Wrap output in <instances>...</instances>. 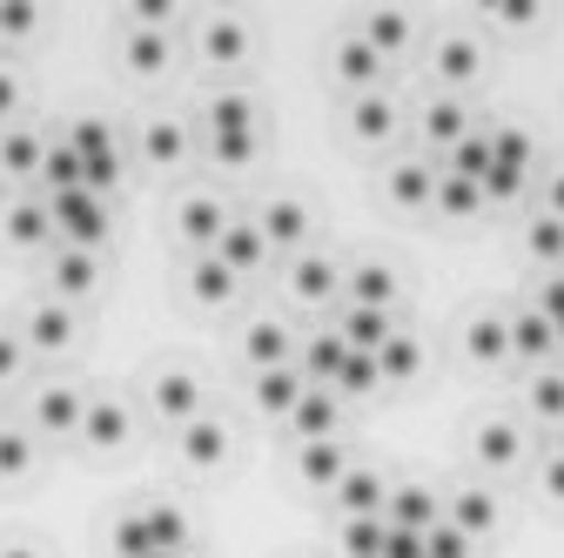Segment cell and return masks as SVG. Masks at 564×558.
Segmentation results:
<instances>
[{"label":"cell","mask_w":564,"mask_h":558,"mask_svg":"<svg viewBox=\"0 0 564 558\" xmlns=\"http://www.w3.org/2000/svg\"><path fill=\"white\" fill-rule=\"evenodd\" d=\"M47 216H54V236L67 249H95L108 236V202L95 189H67V195H47Z\"/></svg>","instance_id":"1"},{"label":"cell","mask_w":564,"mask_h":558,"mask_svg":"<svg viewBox=\"0 0 564 558\" xmlns=\"http://www.w3.org/2000/svg\"><path fill=\"white\" fill-rule=\"evenodd\" d=\"M67 149H75V162H82V189H95V195L121 175V149H115L108 121H75L67 128Z\"/></svg>","instance_id":"2"},{"label":"cell","mask_w":564,"mask_h":558,"mask_svg":"<svg viewBox=\"0 0 564 558\" xmlns=\"http://www.w3.org/2000/svg\"><path fill=\"white\" fill-rule=\"evenodd\" d=\"M531 175V142L518 128H490V162H484V195H518Z\"/></svg>","instance_id":"3"},{"label":"cell","mask_w":564,"mask_h":558,"mask_svg":"<svg viewBox=\"0 0 564 558\" xmlns=\"http://www.w3.org/2000/svg\"><path fill=\"white\" fill-rule=\"evenodd\" d=\"M383 525L403 532V538H423L431 525H444V505L437 492H423V484H390V498H383Z\"/></svg>","instance_id":"4"},{"label":"cell","mask_w":564,"mask_h":558,"mask_svg":"<svg viewBox=\"0 0 564 558\" xmlns=\"http://www.w3.org/2000/svg\"><path fill=\"white\" fill-rule=\"evenodd\" d=\"M149 410L162 417V425H195L202 417V384L188 377V371H155V384H149Z\"/></svg>","instance_id":"5"},{"label":"cell","mask_w":564,"mask_h":558,"mask_svg":"<svg viewBox=\"0 0 564 558\" xmlns=\"http://www.w3.org/2000/svg\"><path fill=\"white\" fill-rule=\"evenodd\" d=\"M290 431H296L303 444L336 438V431H343V397H336L329 384H310V390L296 397V410H290Z\"/></svg>","instance_id":"6"},{"label":"cell","mask_w":564,"mask_h":558,"mask_svg":"<svg viewBox=\"0 0 564 558\" xmlns=\"http://www.w3.org/2000/svg\"><path fill=\"white\" fill-rule=\"evenodd\" d=\"M336 512L343 518H383V498H390V484H383V471H370V464H349V477L336 484Z\"/></svg>","instance_id":"7"},{"label":"cell","mask_w":564,"mask_h":558,"mask_svg":"<svg viewBox=\"0 0 564 558\" xmlns=\"http://www.w3.org/2000/svg\"><path fill=\"white\" fill-rule=\"evenodd\" d=\"M95 276H101V269H95V249H67V243H61V249L47 256V283H54L61 303H82V297L95 290Z\"/></svg>","instance_id":"8"},{"label":"cell","mask_w":564,"mask_h":558,"mask_svg":"<svg viewBox=\"0 0 564 558\" xmlns=\"http://www.w3.org/2000/svg\"><path fill=\"white\" fill-rule=\"evenodd\" d=\"M470 451H477L484 471H518V458H524V431L511 425V417H490V425H477Z\"/></svg>","instance_id":"9"},{"label":"cell","mask_w":564,"mask_h":558,"mask_svg":"<svg viewBox=\"0 0 564 558\" xmlns=\"http://www.w3.org/2000/svg\"><path fill=\"white\" fill-rule=\"evenodd\" d=\"M343 290H349L357 310H390L397 316V269L390 262H357V269L343 276Z\"/></svg>","instance_id":"10"},{"label":"cell","mask_w":564,"mask_h":558,"mask_svg":"<svg viewBox=\"0 0 564 558\" xmlns=\"http://www.w3.org/2000/svg\"><path fill=\"white\" fill-rule=\"evenodd\" d=\"M464 357L470 364H511V316H470L464 323Z\"/></svg>","instance_id":"11"},{"label":"cell","mask_w":564,"mask_h":558,"mask_svg":"<svg viewBox=\"0 0 564 558\" xmlns=\"http://www.w3.org/2000/svg\"><path fill=\"white\" fill-rule=\"evenodd\" d=\"M82 410H88V390H75V384L34 390V425L41 431H82Z\"/></svg>","instance_id":"12"},{"label":"cell","mask_w":564,"mask_h":558,"mask_svg":"<svg viewBox=\"0 0 564 558\" xmlns=\"http://www.w3.org/2000/svg\"><path fill=\"white\" fill-rule=\"evenodd\" d=\"M511 357L551 371V357H557V330H551L538 310H518V316H511Z\"/></svg>","instance_id":"13"},{"label":"cell","mask_w":564,"mask_h":558,"mask_svg":"<svg viewBox=\"0 0 564 558\" xmlns=\"http://www.w3.org/2000/svg\"><path fill=\"white\" fill-rule=\"evenodd\" d=\"M82 438L95 444V451H115V444H128V404L121 397H88V410H82Z\"/></svg>","instance_id":"14"},{"label":"cell","mask_w":564,"mask_h":558,"mask_svg":"<svg viewBox=\"0 0 564 558\" xmlns=\"http://www.w3.org/2000/svg\"><path fill=\"white\" fill-rule=\"evenodd\" d=\"M175 223H182V236H188L195 249H216V243H223V229H229L236 216H229V208H223L216 195H188Z\"/></svg>","instance_id":"15"},{"label":"cell","mask_w":564,"mask_h":558,"mask_svg":"<svg viewBox=\"0 0 564 558\" xmlns=\"http://www.w3.org/2000/svg\"><path fill=\"white\" fill-rule=\"evenodd\" d=\"M336 290H343V269L329 256H296L290 262V297L296 303H329Z\"/></svg>","instance_id":"16"},{"label":"cell","mask_w":564,"mask_h":558,"mask_svg":"<svg viewBox=\"0 0 564 558\" xmlns=\"http://www.w3.org/2000/svg\"><path fill=\"white\" fill-rule=\"evenodd\" d=\"M444 525H457V532H464V538L477 545V538H484L490 525H498V498H490L484 484H464V492H457V498L444 505Z\"/></svg>","instance_id":"17"},{"label":"cell","mask_w":564,"mask_h":558,"mask_svg":"<svg viewBox=\"0 0 564 558\" xmlns=\"http://www.w3.org/2000/svg\"><path fill=\"white\" fill-rule=\"evenodd\" d=\"M208 256H223L236 276H249V269H262V256H269V243H262V229H256V216H236L229 229H223V243L208 249Z\"/></svg>","instance_id":"18"},{"label":"cell","mask_w":564,"mask_h":558,"mask_svg":"<svg viewBox=\"0 0 564 558\" xmlns=\"http://www.w3.org/2000/svg\"><path fill=\"white\" fill-rule=\"evenodd\" d=\"M397 330V316L390 310H357V303H343V316H336V336L349 343V351H364V357H377V343Z\"/></svg>","instance_id":"19"},{"label":"cell","mask_w":564,"mask_h":558,"mask_svg":"<svg viewBox=\"0 0 564 558\" xmlns=\"http://www.w3.org/2000/svg\"><path fill=\"white\" fill-rule=\"evenodd\" d=\"M28 343H34V351H67V343H75V310H67L61 297L34 303L28 310Z\"/></svg>","instance_id":"20"},{"label":"cell","mask_w":564,"mask_h":558,"mask_svg":"<svg viewBox=\"0 0 564 558\" xmlns=\"http://www.w3.org/2000/svg\"><path fill=\"white\" fill-rule=\"evenodd\" d=\"M256 229H262V243H269V249H296V256H303L310 216H303V202H269L262 216H256Z\"/></svg>","instance_id":"21"},{"label":"cell","mask_w":564,"mask_h":558,"mask_svg":"<svg viewBox=\"0 0 564 558\" xmlns=\"http://www.w3.org/2000/svg\"><path fill=\"white\" fill-rule=\"evenodd\" d=\"M41 155H47L41 128H28V121L0 128V169H8V175H41Z\"/></svg>","instance_id":"22"},{"label":"cell","mask_w":564,"mask_h":558,"mask_svg":"<svg viewBox=\"0 0 564 558\" xmlns=\"http://www.w3.org/2000/svg\"><path fill=\"white\" fill-rule=\"evenodd\" d=\"M464 135H470V115H464V101H457V95H437L431 108H423V142H431V149H444V155H451Z\"/></svg>","instance_id":"23"},{"label":"cell","mask_w":564,"mask_h":558,"mask_svg":"<svg viewBox=\"0 0 564 558\" xmlns=\"http://www.w3.org/2000/svg\"><path fill=\"white\" fill-rule=\"evenodd\" d=\"M8 243H21V249H47L54 243V216H47V195H21L14 208H8Z\"/></svg>","instance_id":"24"},{"label":"cell","mask_w":564,"mask_h":558,"mask_svg":"<svg viewBox=\"0 0 564 558\" xmlns=\"http://www.w3.org/2000/svg\"><path fill=\"white\" fill-rule=\"evenodd\" d=\"M182 458H188L195 471H216V464L229 458V431L216 425V417H195V425H182Z\"/></svg>","instance_id":"25"},{"label":"cell","mask_w":564,"mask_h":558,"mask_svg":"<svg viewBox=\"0 0 564 558\" xmlns=\"http://www.w3.org/2000/svg\"><path fill=\"white\" fill-rule=\"evenodd\" d=\"M303 477L316 484V492H336V484L349 477V451H343V438H316V444H303Z\"/></svg>","instance_id":"26"},{"label":"cell","mask_w":564,"mask_h":558,"mask_svg":"<svg viewBox=\"0 0 564 558\" xmlns=\"http://www.w3.org/2000/svg\"><path fill=\"white\" fill-rule=\"evenodd\" d=\"M303 390H310V384H303V371H296V364H282V371H256V404H262L269 417H290Z\"/></svg>","instance_id":"27"},{"label":"cell","mask_w":564,"mask_h":558,"mask_svg":"<svg viewBox=\"0 0 564 558\" xmlns=\"http://www.w3.org/2000/svg\"><path fill=\"white\" fill-rule=\"evenodd\" d=\"M242 351H249L256 371H282V364H296V336L282 330V323H256V330L242 336Z\"/></svg>","instance_id":"28"},{"label":"cell","mask_w":564,"mask_h":558,"mask_svg":"<svg viewBox=\"0 0 564 558\" xmlns=\"http://www.w3.org/2000/svg\"><path fill=\"white\" fill-rule=\"evenodd\" d=\"M141 155H149V162H162V169H175V162L188 155V128H182L175 115L141 121Z\"/></svg>","instance_id":"29"},{"label":"cell","mask_w":564,"mask_h":558,"mask_svg":"<svg viewBox=\"0 0 564 558\" xmlns=\"http://www.w3.org/2000/svg\"><path fill=\"white\" fill-rule=\"evenodd\" d=\"M416 364H423V343H416L410 330H390V336L377 343V377H383V384L416 377Z\"/></svg>","instance_id":"30"},{"label":"cell","mask_w":564,"mask_h":558,"mask_svg":"<svg viewBox=\"0 0 564 558\" xmlns=\"http://www.w3.org/2000/svg\"><path fill=\"white\" fill-rule=\"evenodd\" d=\"M202 135H256V108L249 95H216L202 108Z\"/></svg>","instance_id":"31"},{"label":"cell","mask_w":564,"mask_h":558,"mask_svg":"<svg viewBox=\"0 0 564 558\" xmlns=\"http://www.w3.org/2000/svg\"><path fill=\"white\" fill-rule=\"evenodd\" d=\"M236 283H242V276H236L223 256H202V262L188 269V290H195V303H229V297H236Z\"/></svg>","instance_id":"32"},{"label":"cell","mask_w":564,"mask_h":558,"mask_svg":"<svg viewBox=\"0 0 564 558\" xmlns=\"http://www.w3.org/2000/svg\"><path fill=\"white\" fill-rule=\"evenodd\" d=\"M349 128H357L364 142H390V135H397V101H390V95H357Z\"/></svg>","instance_id":"33"},{"label":"cell","mask_w":564,"mask_h":558,"mask_svg":"<svg viewBox=\"0 0 564 558\" xmlns=\"http://www.w3.org/2000/svg\"><path fill=\"white\" fill-rule=\"evenodd\" d=\"M431 195H437V169H431V162H397V169H390V202L423 208Z\"/></svg>","instance_id":"34"},{"label":"cell","mask_w":564,"mask_h":558,"mask_svg":"<svg viewBox=\"0 0 564 558\" xmlns=\"http://www.w3.org/2000/svg\"><path fill=\"white\" fill-rule=\"evenodd\" d=\"M242 47H249V28L242 21H229V14H208L202 21V54L208 61H242Z\"/></svg>","instance_id":"35"},{"label":"cell","mask_w":564,"mask_h":558,"mask_svg":"<svg viewBox=\"0 0 564 558\" xmlns=\"http://www.w3.org/2000/svg\"><path fill=\"white\" fill-rule=\"evenodd\" d=\"M524 404H531V417H538V425H564V371H538L531 377V390H524Z\"/></svg>","instance_id":"36"},{"label":"cell","mask_w":564,"mask_h":558,"mask_svg":"<svg viewBox=\"0 0 564 558\" xmlns=\"http://www.w3.org/2000/svg\"><path fill=\"white\" fill-rule=\"evenodd\" d=\"M377 67H383V54H377V47H370L364 34H349V41L336 47V75H343V82L370 88V82H377Z\"/></svg>","instance_id":"37"},{"label":"cell","mask_w":564,"mask_h":558,"mask_svg":"<svg viewBox=\"0 0 564 558\" xmlns=\"http://www.w3.org/2000/svg\"><path fill=\"white\" fill-rule=\"evenodd\" d=\"M343 551L349 558H383L390 551V525L383 518H343Z\"/></svg>","instance_id":"38"},{"label":"cell","mask_w":564,"mask_h":558,"mask_svg":"<svg viewBox=\"0 0 564 558\" xmlns=\"http://www.w3.org/2000/svg\"><path fill=\"white\" fill-rule=\"evenodd\" d=\"M444 216H470V208L484 202V182H470V175H457V169H444L437 175V195H431Z\"/></svg>","instance_id":"39"},{"label":"cell","mask_w":564,"mask_h":558,"mask_svg":"<svg viewBox=\"0 0 564 558\" xmlns=\"http://www.w3.org/2000/svg\"><path fill=\"white\" fill-rule=\"evenodd\" d=\"M524 243H531V256H538L551 276L564 269V223H557V216H544V208H538V223L524 229Z\"/></svg>","instance_id":"40"},{"label":"cell","mask_w":564,"mask_h":558,"mask_svg":"<svg viewBox=\"0 0 564 558\" xmlns=\"http://www.w3.org/2000/svg\"><path fill=\"white\" fill-rule=\"evenodd\" d=\"M477 75V47L470 41H437V82H470Z\"/></svg>","instance_id":"41"},{"label":"cell","mask_w":564,"mask_h":558,"mask_svg":"<svg viewBox=\"0 0 564 558\" xmlns=\"http://www.w3.org/2000/svg\"><path fill=\"white\" fill-rule=\"evenodd\" d=\"M357 34H364L377 54H397V47H410V21H403V14H370Z\"/></svg>","instance_id":"42"},{"label":"cell","mask_w":564,"mask_h":558,"mask_svg":"<svg viewBox=\"0 0 564 558\" xmlns=\"http://www.w3.org/2000/svg\"><path fill=\"white\" fill-rule=\"evenodd\" d=\"M34 471V438L28 431H0V477H28Z\"/></svg>","instance_id":"43"},{"label":"cell","mask_w":564,"mask_h":558,"mask_svg":"<svg viewBox=\"0 0 564 558\" xmlns=\"http://www.w3.org/2000/svg\"><path fill=\"white\" fill-rule=\"evenodd\" d=\"M128 61L141 67V75H155V67L169 61V41H162L155 28H134V34H128Z\"/></svg>","instance_id":"44"},{"label":"cell","mask_w":564,"mask_h":558,"mask_svg":"<svg viewBox=\"0 0 564 558\" xmlns=\"http://www.w3.org/2000/svg\"><path fill=\"white\" fill-rule=\"evenodd\" d=\"M423 558H470V538L457 525H431L423 532Z\"/></svg>","instance_id":"45"},{"label":"cell","mask_w":564,"mask_h":558,"mask_svg":"<svg viewBox=\"0 0 564 558\" xmlns=\"http://www.w3.org/2000/svg\"><path fill=\"white\" fill-rule=\"evenodd\" d=\"M551 330H557V343H564V269L557 276H544V290H538V303H531Z\"/></svg>","instance_id":"46"},{"label":"cell","mask_w":564,"mask_h":558,"mask_svg":"<svg viewBox=\"0 0 564 558\" xmlns=\"http://www.w3.org/2000/svg\"><path fill=\"white\" fill-rule=\"evenodd\" d=\"M202 142H208L216 162H249L256 155V135H202Z\"/></svg>","instance_id":"47"},{"label":"cell","mask_w":564,"mask_h":558,"mask_svg":"<svg viewBox=\"0 0 564 558\" xmlns=\"http://www.w3.org/2000/svg\"><path fill=\"white\" fill-rule=\"evenodd\" d=\"M21 364H28V343H21L14 330H0V384H14Z\"/></svg>","instance_id":"48"},{"label":"cell","mask_w":564,"mask_h":558,"mask_svg":"<svg viewBox=\"0 0 564 558\" xmlns=\"http://www.w3.org/2000/svg\"><path fill=\"white\" fill-rule=\"evenodd\" d=\"M538 471H544V492L564 498V451H557V444H544V464H538Z\"/></svg>","instance_id":"49"},{"label":"cell","mask_w":564,"mask_h":558,"mask_svg":"<svg viewBox=\"0 0 564 558\" xmlns=\"http://www.w3.org/2000/svg\"><path fill=\"white\" fill-rule=\"evenodd\" d=\"M544 216H557V223H564V169L544 182Z\"/></svg>","instance_id":"50"},{"label":"cell","mask_w":564,"mask_h":558,"mask_svg":"<svg viewBox=\"0 0 564 558\" xmlns=\"http://www.w3.org/2000/svg\"><path fill=\"white\" fill-rule=\"evenodd\" d=\"M14 101H21V88H14L8 67H0V121H14Z\"/></svg>","instance_id":"51"},{"label":"cell","mask_w":564,"mask_h":558,"mask_svg":"<svg viewBox=\"0 0 564 558\" xmlns=\"http://www.w3.org/2000/svg\"><path fill=\"white\" fill-rule=\"evenodd\" d=\"M0 558H41L34 545H0Z\"/></svg>","instance_id":"52"}]
</instances>
